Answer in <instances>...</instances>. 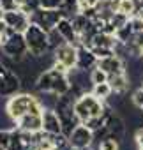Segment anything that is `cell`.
I'll return each instance as SVG.
<instances>
[{"mask_svg": "<svg viewBox=\"0 0 143 150\" xmlns=\"http://www.w3.org/2000/svg\"><path fill=\"white\" fill-rule=\"evenodd\" d=\"M106 104L104 101H101L99 97H96L92 92H83L81 96H78L74 99V113L80 120V124H85L90 117H101L106 111Z\"/></svg>", "mask_w": 143, "mask_h": 150, "instance_id": "1", "label": "cell"}, {"mask_svg": "<svg viewBox=\"0 0 143 150\" xmlns=\"http://www.w3.org/2000/svg\"><path fill=\"white\" fill-rule=\"evenodd\" d=\"M23 35H25V41H27L28 53L32 57L41 58L42 55H46L50 51V37H48V32L42 30L39 25L30 23L27 27V30L23 32Z\"/></svg>", "mask_w": 143, "mask_h": 150, "instance_id": "2", "label": "cell"}, {"mask_svg": "<svg viewBox=\"0 0 143 150\" xmlns=\"http://www.w3.org/2000/svg\"><path fill=\"white\" fill-rule=\"evenodd\" d=\"M39 103V99L34 96V94H27V92H21V94H14L9 97L7 104H6V111H7V117L16 122L18 118H21L25 113H28L35 104Z\"/></svg>", "mask_w": 143, "mask_h": 150, "instance_id": "3", "label": "cell"}, {"mask_svg": "<svg viewBox=\"0 0 143 150\" xmlns=\"http://www.w3.org/2000/svg\"><path fill=\"white\" fill-rule=\"evenodd\" d=\"M2 53L4 57L14 60V62H21L25 60L30 53H28V48H27V41H25V35L21 32H13L6 37V41L2 42Z\"/></svg>", "mask_w": 143, "mask_h": 150, "instance_id": "4", "label": "cell"}, {"mask_svg": "<svg viewBox=\"0 0 143 150\" xmlns=\"http://www.w3.org/2000/svg\"><path fill=\"white\" fill-rule=\"evenodd\" d=\"M20 90V76L13 69L4 62V58L0 60V97H11Z\"/></svg>", "mask_w": 143, "mask_h": 150, "instance_id": "5", "label": "cell"}, {"mask_svg": "<svg viewBox=\"0 0 143 150\" xmlns=\"http://www.w3.org/2000/svg\"><path fill=\"white\" fill-rule=\"evenodd\" d=\"M62 18H64L62 9H42V7H39V9H37L35 13H32V16H30L32 23L39 25V27H41L42 30H46V32L55 30L57 23H58Z\"/></svg>", "mask_w": 143, "mask_h": 150, "instance_id": "6", "label": "cell"}, {"mask_svg": "<svg viewBox=\"0 0 143 150\" xmlns=\"http://www.w3.org/2000/svg\"><path fill=\"white\" fill-rule=\"evenodd\" d=\"M53 60L64 64L71 71H74L78 64V46L71 44V42H62L58 48L53 50Z\"/></svg>", "mask_w": 143, "mask_h": 150, "instance_id": "7", "label": "cell"}, {"mask_svg": "<svg viewBox=\"0 0 143 150\" xmlns=\"http://www.w3.org/2000/svg\"><path fill=\"white\" fill-rule=\"evenodd\" d=\"M67 141L71 145V148H85V146H92L94 143V131H90L85 124H80L74 127V131L67 136Z\"/></svg>", "mask_w": 143, "mask_h": 150, "instance_id": "8", "label": "cell"}, {"mask_svg": "<svg viewBox=\"0 0 143 150\" xmlns=\"http://www.w3.org/2000/svg\"><path fill=\"white\" fill-rule=\"evenodd\" d=\"M4 21H6V25L9 27V28H13L14 32H25L27 30V27L32 23V20H30V16L25 13V11H21L20 7L18 9H13V11H6L4 13Z\"/></svg>", "mask_w": 143, "mask_h": 150, "instance_id": "9", "label": "cell"}, {"mask_svg": "<svg viewBox=\"0 0 143 150\" xmlns=\"http://www.w3.org/2000/svg\"><path fill=\"white\" fill-rule=\"evenodd\" d=\"M97 67H101L108 76H117V74H124L127 72L125 71V62L122 57L118 55H110V57H104V58H99L97 60Z\"/></svg>", "mask_w": 143, "mask_h": 150, "instance_id": "10", "label": "cell"}, {"mask_svg": "<svg viewBox=\"0 0 143 150\" xmlns=\"http://www.w3.org/2000/svg\"><path fill=\"white\" fill-rule=\"evenodd\" d=\"M14 124L25 132H39L42 131V113H25Z\"/></svg>", "mask_w": 143, "mask_h": 150, "instance_id": "11", "label": "cell"}, {"mask_svg": "<svg viewBox=\"0 0 143 150\" xmlns=\"http://www.w3.org/2000/svg\"><path fill=\"white\" fill-rule=\"evenodd\" d=\"M57 32L64 37V41L65 42H71V44H74V46H81V42H80V37H78V34H76V30H74V27H73V20L71 18H67V16H64L58 23H57Z\"/></svg>", "mask_w": 143, "mask_h": 150, "instance_id": "12", "label": "cell"}, {"mask_svg": "<svg viewBox=\"0 0 143 150\" xmlns=\"http://www.w3.org/2000/svg\"><path fill=\"white\" fill-rule=\"evenodd\" d=\"M42 131L48 134H62V122L53 108H46L42 111Z\"/></svg>", "mask_w": 143, "mask_h": 150, "instance_id": "13", "label": "cell"}, {"mask_svg": "<svg viewBox=\"0 0 143 150\" xmlns=\"http://www.w3.org/2000/svg\"><path fill=\"white\" fill-rule=\"evenodd\" d=\"M96 65H97V57L94 55V51L88 46H85V44L78 46V64H76V69L85 72L88 69H94Z\"/></svg>", "mask_w": 143, "mask_h": 150, "instance_id": "14", "label": "cell"}, {"mask_svg": "<svg viewBox=\"0 0 143 150\" xmlns=\"http://www.w3.org/2000/svg\"><path fill=\"white\" fill-rule=\"evenodd\" d=\"M117 44H118V39L113 34H106L101 30H97L88 42V46H92V48H110V50H115Z\"/></svg>", "mask_w": 143, "mask_h": 150, "instance_id": "15", "label": "cell"}, {"mask_svg": "<svg viewBox=\"0 0 143 150\" xmlns=\"http://www.w3.org/2000/svg\"><path fill=\"white\" fill-rule=\"evenodd\" d=\"M106 127H108V131H110V136H113V138H117L118 141H120V138L124 136V132H125V125H124V120L117 115V113H110V117H108V120H106Z\"/></svg>", "mask_w": 143, "mask_h": 150, "instance_id": "16", "label": "cell"}, {"mask_svg": "<svg viewBox=\"0 0 143 150\" xmlns=\"http://www.w3.org/2000/svg\"><path fill=\"white\" fill-rule=\"evenodd\" d=\"M108 83L111 85V90L113 94H125L127 88H129V78H127V72L124 74H117V76H110L108 78Z\"/></svg>", "mask_w": 143, "mask_h": 150, "instance_id": "17", "label": "cell"}, {"mask_svg": "<svg viewBox=\"0 0 143 150\" xmlns=\"http://www.w3.org/2000/svg\"><path fill=\"white\" fill-rule=\"evenodd\" d=\"M139 7H141V6H139L138 0H118V7H117V11L131 18V16H134V14L138 13Z\"/></svg>", "mask_w": 143, "mask_h": 150, "instance_id": "18", "label": "cell"}, {"mask_svg": "<svg viewBox=\"0 0 143 150\" xmlns=\"http://www.w3.org/2000/svg\"><path fill=\"white\" fill-rule=\"evenodd\" d=\"M92 94L96 96V97H99L101 101H108L110 97H111V94H113V90H111V85L106 81V83H99V85H92Z\"/></svg>", "mask_w": 143, "mask_h": 150, "instance_id": "19", "label": "cell"}, {"mask_svg": "<svg viewBox=\"0 0 143 150\" xmlns=\"http://www.w3.org/2000/svg\"><path fill=\"white\" fill-rule=\"evenodd\" d=\"M132 35H134V30H132L131 21H127L124 27L117 28V32H115V37L118 39V42H124V44H127V42L132 39Z\"/></svg>", "mask_w": 143, "mask_h": 150, "instance_id": "20", "label": "cell"}, {"mask_svg": "<svg viewBox=\"0 0 143 150\" xmlns=\"http://www.w3.org/2000/svg\"><path fill=\"white\" fill-rule=\"evenodd\" d=\"M88 78H90V81H92V85H99V83H106L108 81V74L101 69V67H94V69H90V74H88Z\"/></svg>", "mask_w": 143, "mask_h": 150, "instance_id": "21", "label": "cell"}, {"mask_svg": "<svg viewBox=\"0 0 143 150\" xmlns=\"http://www.w3.org/2000/svg\"><path fill=\"white\" fill-rule=\"evenodd\" d=\"M97 150H120V141L113 136H108L97 143Z\"/></svg>", "mask_w": 143, "mask_h": 150, "instance_id": "22", "label": "cell"}, {"mask_svg": "<svg viewBox=\"0 0 143 150\" xmlns=\"http://www.w3.org/2000/svg\"><path fill=\"white\" fill-rule=\"evenodd\" d=\"M39 7H41V2H39V0H25L23 6H20V9L25 11L28 16H32V13H35Z\"/></svg>", "mask_w": 143, "mask_h": 150, "instance_id": "23", "label": "cell"}, {"mask_svg": "<svg viewBox=\"0 0 143 150\" xmlns=\"http://www.w3.org/2000/svg\"><path fill=\"white\" fill-rule=\"evenodd\" d=\"M76 9L78 11V0H64V6H62V13L64 16L71 18V11Z\"/></svg>", "mask_w": 143, "mask_h": 150, "instance_id": "24", "label": "cell"}, {"mask_svg": "<svg viewBox=\"0 0 143 150\" xmlns=\"http://www.w3.org/2000/svg\"><path fill=\"white\" fill-rule=\"evenodd\" d=\"M42 9H62L64 0H39Z\"/></svg>", "mask_w": 143, "mask_h": 150, "instance_id": "25", "label": "cell"}, {"mask_svg": "<svg viewBox=\"0 0 143 150\" xmlns=\"http://www.w3.org/2000/svg\"><path fill=\"white\" fill-rule=\"evenodd\" d=\"M132 103H134V106L136 108H143V87H139L138 90H134V94H132Z\"/></svg>", "mask_w": 143, "mask_h": 150, "instance_id": "26", "label": "cell"}, {"mask_svg": "<svg viewBox=\"0 0 143 150\" xmlns=\"http://www.w3.org/2000/svg\"><path fill=\"white\" fill-rule=\"evenodd\" d=\"M9 143H11V131H7V129H0V146L7 148Z\"/></svg>", "mask_w": 143, "mask_h": 150, "instance_id": "27", "label": "cell"}, {"mask_svg": "<svg viewBox=\"0 0 143 150\" xmlns=\"http://www.w3.org/2000/svg\"><path fill=\"white\" fill-rule=\"evenodd\" d=\"M0 7H2V11H13V9H18V4L16 0H0Z\"/></svg>", "mask_w": 143, "mask_h": 150, "instance_id": "28", "label": "cell"}, {"mask_svg": "<svg viewBox=\"0 0 143 150\" xmlns=\"http://www.w3.org/2000/svg\"><path fill=\"white\" fill-rule=\"evenodd\" d=\"M97 0H78V13L88 9V7H96Z\"/></svg>", "mask_w": 143, "mask_h": 150, "instance_id": "29", "label": "cell"}, {"mask_svg": "<svg viewBox=\"0 0 143 150\" xmlns=\"http://www.w3.org/2000/svg\"><path fill=\"white\" fill-rule=\"evenodd\" d=\"M136 143H138V146H143V127L136 131Z\"/></svg>", "mask_w": 143, "mask_h": 150, "instance_id": "30", "label": "cell"}, {"mask_svg": "<svg viewBox=\"0 0 143 150\" xmlns=\"http://www.w3.org/2000/svg\"><path fill=\"white\" fill-rule=\"evenodd\" d=\"M6 37H7V35H6L4 32H0V46H2V42L6 41Z\"/></svg>", "mask_w": 143, "mask_h": 150, "instance_id": "31", "label": "cell"}, {"mask_svg": "<svg viewBox=\"0 0 143 150\" xmlns=\"http://www.w3.org/2000/svg\"><path fill=\"white\" fill-rule=\"evenodd\" d=\"M73 150H92L90 146H85V148H73Z\"/></svg>", "mask_w": 143, "mask_h": 150, "instance_id": "32", "label": "cell"}, {"mask_svg": "<svg viewBox=\"0 0 143 150\" xmlns=\"http://www.w3.org/2000/svg\"><path fill=\"white\" fill-rule=\"evenodd\" d=\"M23 2H25V0H16V4H18V7H20V6H23Z\"/></svg>", "mask_w": 143, "mask_h": 150, "instance_id": "33", "label": "cell"}, {"mask_svg": "<svg viewBox=\"0 0 143 150\" xmlns=\"http://www.w3.org/2000/svg\"><path fill=\"white\" fill-rule=\"evenodd\" d=\"M141 57H143V50H141Z\"/></svg>", "mask_w": 143, "mask_h": 150, "instance_id": "34", "label": "cell"}, {"mask_svg": "<svg viewBox=\"0 0 143 150\" xmlns=\"http://www.w3.org/2000/svg\"><path fill=\"white\" fill-rule=\"evenodd\" d=\"M141 111H143V108H141Z\"/></svg>", "mask_w": 143, "mask_h": 150, "instance_id": "35", "label": "cell"}]
</instances>
